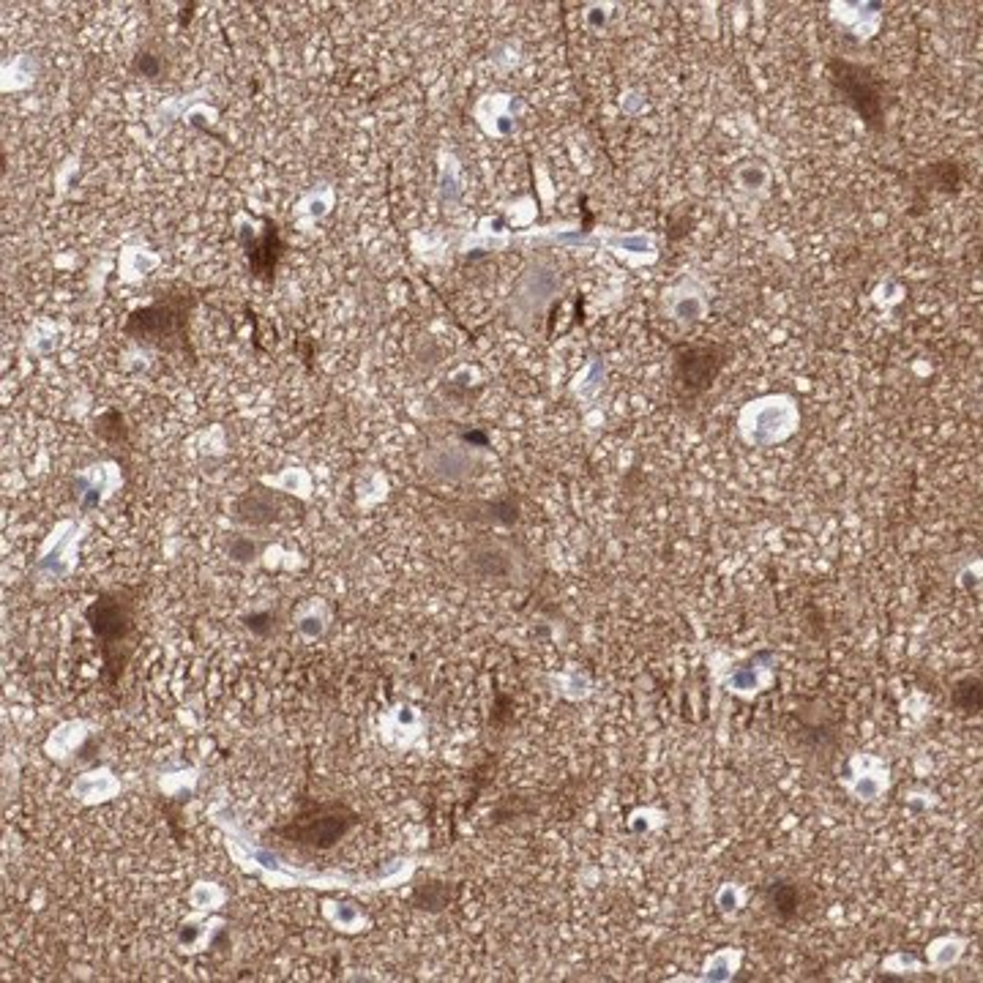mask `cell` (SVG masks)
Returning a JSON list of instances; mask_svg holds the SVG:
<instances>
[{"mask_svg":"<svg viewBox=\"0 0 983 983\" xmlns=\"http://www.w3.org/2000/svg\"><path fill=\"white\" fill-rule=\"evenodd\" d=\"M197 304V295L186 287L178 293L159 295L153 304L134 309L123 323V334L140 345L159 347L164 353H186L189 350V315Z\"/></svg>","mask_w":983,"mask_h":983,"instance_id":"cell-1","label":"cell"},{"mask_svg":"<svg viewBox=\"0 0 983 983\" xmlns=\"http://www.w3.org/2000/svg\"><path fill=\"white\" fill-rule=\"evenodd\" d=\"M85 618L91 623V629L96 637L102 639L104 650V678L115 683L118 675L126 667L129 656L121 653V648L129 642L134 631V620H137V590L132 588H115L104 590L91 601V607L85 609ZM132 648V645H126Z\"/></svg>","mask_w":983,"mask_h":983,"instance_id":"cell-2","label":"cell"},{"mask_svg":"<svg viewBox=\"0 0 983 983\" xmlns=\"http://www.w3.org/2000/svg\"><path fill=\"white\" fill-rule=\"evenodd\" d=\"M361 825L358 811L339 801L306 803L293 820L276 828V836L301 850H331Z\"/></svg>","mask_w":983,"mask_h":983,"instance_id":"cell-3","label":"cell"},{"mask_svg":"<svg viewBox=\"0 0 983 983\" xmlns=\"http://www.w3.org/2000/svg\"><path fill=\"white\" fill-rule=\"evenodd\" d=\"M727 364V350L719 345H683L675 355V383L686 396H700Z\"/></svg>","mask_w":983,"mask_h":983,"instance_id":"cell-4","label":"cell"},{"mask_svg":"<svg viewBox=\"0 0 983 983\" xmlns=\"http://www.w3.org/2000/svg\"><path fill=\"white\" fill-rule=\"evenodd\" d=\"M831 71L836 88L847 96V102L861 112L863 121L877 126L882 121V93L872 74L861 69V66H852V63L844 61H833Z\"/></svg>","mask_w":983,"mask_h":983,"instance_id":"cell-5","label":"cell"},{"mask_svg":"<svg viewBox=\"0 0 983 983\" xmlns=\"http://www.w3.org/2000/svg\"><path fill=\"white\" fill-rule=\"evenodd\" d=\"M244 246L252 274L257 279H274L276 263H279V254H282V241H279L276 224L265 222L263 235H252L249 238V233H244Z\"/></svg>","mask_w":983,"mask_h":983,"instance_id":"cell-6","label":"cell"},{"mask_svg":"<svg viewBox=\"0 0 983 983\" xmlns=\"http://www.w3.org/2000/svg\"><path fill=\"white\" fill-rule=\"evenodd\" d=\"M765 904L771 907L773 915H779L781 921H792L806 907V891L801 882L776 880L765 888Z\"/></svg>","mask_w":983,"mask_h":983,"instance_id":"cell-7","label":"cell"},{"mask_svg":"<svg viewBox=\"0 0 983 983\" xmlns=\"http://www.w3.org/2000/svg\"><path fill=\"white\" fill-rule=\"evenodd\" d=\"M235 511H238V519L244 522H252V525H268V522H276L279 519V506H276L274 492H246L238 503H235Z\"/></svg>","mask_w":983,"mask_h":983,"instance_id":"cell-8","label":"cell"},{"mask_svg":"<svg viewBox=\"0 0 983 983\" xmlns=\"http://www.w3.org/2000/svg\"><path fill=\"white\" fill-rule=\"evenodd\" d=\"M951 700L964 713H978L981 710V678L964 675L962 680H956L951 689Z\"/></svg>","mask_w":983,"mask_h":983,"instance_id":"cell-9","label":"cell"},{"mask_svg":"<svg viewBox=\"0 0 983 983\" xmlns=\"http://www.w3.org/2000/svg\"><path fill=\"white\" fill-rule=\"evenodd\" d=\"M96 435L102 437L104 443H110V446H121V443L129 440V429H126V421H123L118 410H107L96 421Z\"/></svg>","mask_w":983,"mask_h":983,"instance_id":"cell-10","label":"cell"},{"mask_svg":"<svg viewBox=\"0 0 983 983\" xmlns=\"http://www.w3.org/2000/svg\"><path fill=\"white\" fill-rule=\"evenodd\" d=\"M134 71L142 74V77H159L162 74V61L156 55H151V52H140L134 58Z\"/></svg>","mask_w":983,"mask_h":983,"instance_id":"cell-11","label":"cell"},{"mask_svg":"<svg viewBox=\"0 0 983 983\" xmlns=\"http://www.w3.org/2000/svg\"><path fill=\"white\" fill-rule=\"evenodd\" d=\"M257 549L260 547L252 544L249 538H233V541H230V558L244 563V560H252L254 555H257Z\"/></svg>","mask_w":983,"mask_h":983,"instance_id":"cell-12","label":"cell"},{"mask_svg":"<svg viewBox=\"0 0 983 983\" xmlns=\"http://www.w3.org/2000/svg\"><path fill=\"white\" fill-rule=\"evenodd\" d=\"M246 626H249V631H254V634L265 637L268 631L274 629V615H268V612H260V615H249V618H246Z\"/></svg>","mask_w":983,"mask_h":983,"instance_id":"cell-13","label":"cell"},{"mask_svg":"<svg viewBox=\"0 0 983 983\" xmlns=\"http://www.w3.org/2000/svg\"><path fill=\"white\" fill-rule=\"evenodd\" d=\"M192 11H194V3H189V6L181 11V25H186V22L192 20Z\"/></svg>","mask_w":983,"mask_h":983,"instance_id":"cell-14","label":"cell"}]
</instances>
